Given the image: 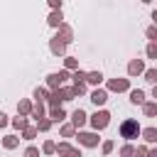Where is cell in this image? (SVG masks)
<instances>
[{"mask_svg":"<svg viewBox=\"0 0 157 157\" xmlns=\"http://www.w3.org/2000/svg\"><path fill=\"white\" fill-rule=\"evenodd\" d=\"M118 132H120V137L123 140H135V137H140L142 135V128L137 125V120H132V118H128V120H123L120 123V128H118Z\"/></svg>","mask_w":157,"mask_h":157,"instance_id":"1","label":"cell"},{"mask_svg":"<svg viewBox=\"0 0 157 157\" xmlns=\"http://www.w3.org/2000/svg\"><path fill=\"white\" fill-rule=\"evenodd\" d=\"M88 123H91L93 132H98V130L108 128V123H110V113H108V110H96V113L88 118Z\"/></svg>","mask_w":157,"mask_h":157,"instance_id":"2","label":"cell"},{"mask_svg":"<svg viewBox=\"0 0 157 157\" xmlns=\"http://www.w3.org/2000/svg\"><path fill=\"white\" fill-rule=\"evenodd\" d=\"M66 78H71V71H66V69H64V71H54V74L47 76V86H49L52 91H59Z\"/></svg>","mask_w":157,"mask_h":157,"instance_id":"3","label":"cell"},{"mask_svg":"<svg viewBox=\"0 0 157 157\" xmlns=\"http://www.w3.org/2000/svg\"><path fill=\"white\" fill-rule=\"evenodd\" d=\"M98 142H101L98 132H83V130H78V145H83V147H98Z\"/></svg>","mask_w":157,"mask_h":157,"instance_id":"4","label":"cell"},{"mask_svg":"<svg viewBox=\"0 0 157 157\" xmlns=\"http://www.w3.org/2000/svg\"><path fill=\"white\" fill-rule=\"evenodd\" d=\"M56 155H59V157H83L81 150H78V147H71L69 142H59V145H56Z\"/></svg>","mask_w":157,"mask_h":157,"instance_id":"5","label":"cell"},{"mask_svg":"<svg viewBox=\"0 0 157 157\" xmlns=\"http://www.w3.org/2000/svg\"><path fill=\"white\" fill-rule=\"evenodd\" d=\"M54 37H56V39H59V42H64V44H66V47H69V44H71V42H74V29H71V27H69V25H66V22H64V25H61V27H59V29H56V34H54Z\"/></svg>","mask_w":157,"mask_h":157,"instance_id":"6","label":"cell"},{"mask_svg":"<svg viewBox=\"0 0 157 157\" xmlns=\"http://www.w3.org/2000/svg\"><path fill=\"white\" fill-rule=\"evenodd\" d=\"M105 91H115V93L130 91V78H110V81H108V88H105Z\"/></svg>","mask_w":157,"mask_h":157,"instance_id":"7","label":"cell"},{"mask_svg":"<svg viewBox=\"0 0 157 157\" xmlns=\"http://www.w3.org/2000/svg\"><path fill=\"white\" fill-rule=\"evenodd\" d=\"M88 123V115H86V110H81V108H76L74 113H71V125L76 128V130H81L83 125Z\"/></svg>","mask_w":157,"mask_h":157,"instance_id":"8","label":"cell"},{"mask_svg":"<svg viewBox=\"0 0 157 157\" xmlns=\"http://www.w3.org/2000/svg\"><path fill=\"white\" fill-rule=\"evenodd\" d=\"M140 74H145V61H142V59H130V64H128V76H140Z\"/></svg>","mask_w":157,"mask_h":157,"instance_id":"9","label":"cell"},{"mask_svg":"<svg viewBox=\"0 0 157 157\" xmlns=\"http://www.w3.org/2000/svg\"><path fill=\"white\" fill-rule=\"evenodd\" d=\"M32 108H34V103L29 101V98H20V103H17V115H32Z\"/></svg>","mask_w":157,"mask_h":157,"instance_id":"10","label":"cell"},{"mask_svg":"<svg viewBox=\"0 0 157 157\" xmlns=\"http://www.w3.org/2000/svg\"><path fill=\"white\" fill-rule=\"evenodd\" d=\"M105 101H108V91H105V88H96V91L91 93V103H96V105H105Z\"/></svg>","mask_w":157,"mask_h":157,"instance_id":"11","label":"cell"},{"mask_svg":"<svg viewBox=\"0 0 157 157\" xmlns=\"http://www.w3.org/2000/svg\"><path fill=\"white\" fill-rule=\"evenodd\" d=\"M49 49H52V54H54V56H61V54H66V44H64V42H59L56 37H52V42H49Z\"/></svg>","mask_w":157,"mask_h":157,"instance_id":"12","label":"cell"},{"mask_svg":"<svg viewBox=\"0 0 157 157\" xmlns=\"http://www.w3.org/2000/svg\"><path fill=\"white\" fill-rule=\"evenodd\" d=\"M130 103H132V105H145V103H147V101H145V91L132 88V91H130Z\"/></svg>","mask_w":157,"mask_h":157,"instance_id":"13","label":"cell"},{"mask_svg":"<svg viewBox=\"0 0 157 157\" xmlns=\"http://www.w3.org/2000/svg\"><path fill=\"white\" fill-rule=\"evenodd\" d=\"M59 98L61 101H74L76 98V88L74 86H61L59 88Z\"/></svg>","mask_w":157,"mask_h":157,"instance_id":"14","label":"cell"},{"mask_svg":"<svg viewBox=\"0 0 157 157\" xmlns=\"http://www.w3.org/2000/svg\"><path fill=\"white\" fill-rule=\"evenodd\" d=\"M47 25H49V27H54V29H59V27L64 25V17H61V12H52V15L47 17Z\"/></svg>","mask_w":157,"mask_h":157,"instance_id":"15","label":"cell"},{"mask_svg":"<svg viewBox=\"0 0 157 157\" xmlns=\"http://www.w3.org/2000/svg\"><path fill=\"white\" fill-rule=\"evenodd\" d=\"M64 118H66V110H64V108H52V110H49V120H52V123H61Z\"/></svg>","mask_w":157,"mask_h":157,"instance_id":"16","label":"cell"},{"mask_svg":"<svg viewBox=\"0 0 157 157\" xmlns=\"http://www.w3.org/2000/svg\"><path fill=\"white\" fill-rule=\"evenodd\" d=\"M10 125H12V128H17V130H27V128H29V120H27L25 115H17V118H12V120H10Z\"/></svg>","mask_w":157,"mask_h":157,"instance_id":"17","label":"cell"},{"mask_svg":"<svg viewBox=\"0 0 157 157\" xmlns=\"http://www.w3.org/2000/svg\"><path fill=\"white\" fill-rule=\"evenodd\" d=\"M17 145H20V137H17V135H5V137H2V147H5V150H15Z\"/></svg>","mask_w":157,"mask_h":157,"instance_id":"18","label":"cell"},{"mask_svg":"<svg viewBox=\"0 0 157 157\" xmlns=\"http://www.w3.org/2000/svg\"><path fill=\"white\" fill-rule=\"evenodd\" d=\"M49 96H52V91H47V88H42V86H37V88H34V98H37V103L49 101Z\"/></svg>","mask_w":157,"mask_h":157,"instance_id":"19","label":"cell"},{"mask_svg":"<svg viewBox=\"0 0 157 157\" xmlns=\"http://www.w3.org/2000/svg\"><path fill=\"white\" fill-rule=\"evenodd\" d=\"M142 113H145L147 118H155V115H157V101H147V103L142 105Z\"/></svg>","mask_w":157,"mask_h":157,"instance_id":"20","label":"cell"},{"mask_svg":"<svg viewBox=\"0 0 157 157\" xmlns=\"http://www.w3.org/2000/svg\"><path fill=\"white\" fill-rule=\"evenodd\" d=\"M142 140L145 142H157V128H142Z\"/></svg>","mask_w":157,"mask_h":157,"instance_id":"21","label":"cell"},{"mask_svg":"<svg viewBox=\"0 0 157 157\" xmlns=\"http://www.w3.org/2000/svg\"><path fill=\"white\" fill-rule=\"evenodd\" d=\"M64 66H66V71H78V59L76 56H64Z\"/></svg>","mask_w":157,"mask_h":157,"instance_id":"22","label":"cell"},{"mask_svg":"<svg viewBox=\"0 0 157 157\" xmlns=\"http://www.w3.org/2000/svg\"><path fill=\"white\" fill-rule=\"evenodd\" d=\"M101 81H103V74H101V71H88V76H86V83L101 86Z\"/></svg>","mask_w":157,"mask_h":157,"instance_id":"23","label":"cell"},{"mask_svg":"<svg viewBox=\"0 0 157 157\" xmlns=\"http://www.w3.org/2000/svg\"><path fill=\"white\" fill-rule=\"evenodd\" d=\"M86 76H88V74H86V71H81V69H78V71H74V74H71V81H74V86H78V83H86Z\"/></svg>","mask_w":157,"mask_h":157,"instance_id":"24","label":"cell"},{"mask_svg":"<svg viewBox=\"0 0 157 157\" xmlns=\"http://www.w3.org/2000/svg\"><path fill=\"white\" fill-rule=\"evenodd\" d=\"M32 118H34L37 123L44 118V103H34V108H32Z\"/></svg>","mask_w":157,"mask_h":157,"instance_id":"25","label":"cell"},{"mask_svg":"<svg viewBox=\"0 0 157 157\" xmlns=\"http://www.w3.org/2000/svg\"><path fill=\"white\" fill-rule=\"evenodd\" d=\"M37 132H39V130H37V125H29L27 130H22V140H34V137H37Z\"/></svg>","mask_w":157,"mask_h":157,"instance_id":"26","label":"cell"},{"mask_svg":"<svg viewBox=\"0 0 157 157\" xmlns=\"http://www.w3.org/2000/svg\"><path fill=\"white\" fill-rule=\"evenodd\" d=\"M74 135H76V128H74L71 123L61 125V137H74Z\"/></svg>","mask_w":157,"mask_h":157,"instance_id":"27","label":"cell"},{"mask_svg":"<svg viewBox=\"0 0 157 157\" xmlns=\"http://www.w3.org/2000/svg\"><path fill=\"white\" fill-rule=\"evenodd\" d=\"M42 152H44V155H56V142L47 140V142L42 145Z\"/></svg>","mask_w":157,"mask_h":157,"instance_id":"28","label":"cell"},{"mask_svg":"<svg viewBox=\"0 0 157 157\" xmlns=\"http://www.w3.org/2000/svg\"><path fill=\"white\" fill-rule=\"evenodd\" d=\"M120 157H135V147H132L130 142H125V145L120 147Z\"/></svg>","mask_w":157,"mask_h":157,"instance_id":"29","label":"cell"},{"mask_svg":"<svg viewBox=\"0 0 157 157\" xmlns=\"http://www.w3.org/2000/svg\"><path fill=\"white\" fill-rule=\"evenodd\" d=\"M145 81H150V83H155L157 86V69H145Z\"/></svg>","mask_w":157,"mask_h":157,"instance_id":"30","label":"cell"},{"mask_svg":"<svg viewBox=\"0 0 157 157\" xmlns=\"http://www.w3.org/2000/svg\"><path fill=\"white\" fill-rule=\"evenodd\" d=\"M145 54H147L150 59H157V42H150L147 49H145Z\"/></svg>","mask_w":157,"mask_h":157,"instance_id":"31","label":"cell"},{"mask_svg":"<svg viewBox=\"0 0 157 157\" xmlns=\"http://www.w3.org/2000/svg\"><path fill=\"white\" fill-rule=\"evenodd\" d=\"M49 128H52V120H49V118H42V120L37 123V130H42V132H47Z\"/></svg>","mask_w":157,"mask_h":157,"instance_id":"32","label":"cell"},{"mask_svg":"<svg viewBox=\"0 0 157 157\" xmlns=\"http://www.w3.org/2000/svg\"><path fill=\"white\" fill-rule=\"evenodd\" d=\"M113 147H115V142H113V140H105V142L101 145V152H103V155H110Z\"/></svg>","mask_w":157,"mask_h":157,"instance_id":"33","label":"cell"},{"mask_svg":"<svg viewBox=\"0 0 157 157\" xmlns=\"http://www.w3.org/2000/svg\"><path fill=\"white\" fill-rule=\"evenodd\" d=\"M147 155H150L147 145H140V147H135V157H147Z\"/></svg>","mask_w":157,"mask_h":157,"instance_id":"34","label":"cell"},{"mask_svg":"<svg viewBox=\"0 0 157 157\" xmlns=\"http://www.w3.org/2000/svg\"><path fill=\"white\" fill-rule=\"evenodd\" d=\"M145 34H147V39L157 42V27H155V25H152V27H147V32H145Z\"/></svg>","mask_w":157,"mask_h":157,"instance_id":"35","label":"cell"},{"mask_svg":"<svg viewBox=\"0 0 157 157\" xmlns=\"http://www.w3.org/2000/svg\"><path fill=\"white\" fill-rule=\"evenodd\" d=\"M25 157H39V150L37 147H27L25 150Z\"/></svg>","mask_w":157,"mask_h":157,"instance_id":"36","label":"cell"},{"mask_svg":"<svg viewBox=\"0 0 157 157\" xmlns=\"http://www.w3.org/2000/svg\"><path fill=\"white\" fill-rule=\"evenodd\" d=\"M7 125H10V118H7V115L0 110V128H7Z\"/></svg>","mask_w":157,"mask_h":157,"instance_id":"37","label":"cell"},{"mask_svg":"<svg viewBox=\"0 0 157 157\" xmlns=\"http://www.w3.org/2000/svg\"><path fill=\"white\" fill-rule=\"evenodd\" d=\"M74 88H76V96H83V93L88 91V88H86V83H78V86H74Z\"/></svg>","mask_w":157,"mask_h":157,"instance_id":"38","label":"cell"},{"mask_svg":"<svg viewBox=\"0 0 157 157\" xmlns=\"http://www.w3.org/2000/svg\"><path fill=\"white\" fill-rule=\"evenodd\" d=\"M147 157H157V147H155V150H150V155H147Z\"/></svg>","mask_w":157,"mask_h":157,"instance_id":"39","label":"cell"},{"mask_svg":"<svg viewBox=\"0 0 157 157\" xmlns=\"http://www.w3.org/2000/svg\"><path fill=\"white\" fill-rule=\"evenodd\" d=\"M152 20H155V27H157V10L152 12Z\"/></svg>","mask_w":157,"mask_h":157,"instance_id":"40","label":"cell"},{"mask_svg":"<svg viewBox=\"0 0 157 157\" xmlns=\"http://www.w3.org/2000/svg\"><path fill=\"white\" fill-rule=\"evenodd\" d=\"M152 98H155V101H157V86H155V88H152Z\"/></svg>","mask_w":157,"mask_h":157,"instance_id":"41","label":"cell"}]
</instances>
